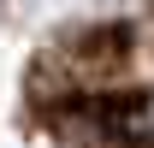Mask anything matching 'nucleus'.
<instances>
[{"instance_id": "f257e3e1", "label": "nucleus", "mask_w": 154, "mask_h": 148, "mask_svg": "<svg viewBox=\"0 0 154 148\" xmlns=\"http://www.w3.org/2000/svg\"><path fill=\"white\" fill-rule=\"evenodd\" d=\"M148 119H154V101H148Z\"/></svg>"}]
</instances>
